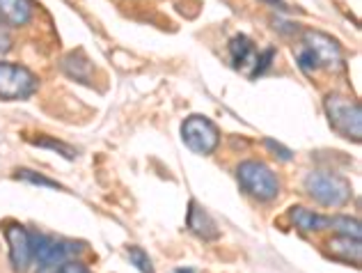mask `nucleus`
I'll return each mask as SVG.
<instances>
[{
    "label": "nucleus",
    "instance_id": "18",
    "mask_svg": "<svg viewBox=\"0 0 362 273\" xmlns=\"http://www.w3.org/2000/svg\"><path fill=\"white\" fill-rule=\"evenodd\" d=\"M42 273H90V269L81 265V262L69 260V262H62L58 267H44Z\"/></svg>",
    "mask_w": 362,
    "mask_h": 273
},
{
    "label": "nucleus",
    "instance_id": "5",
    "mask_svg": "<svg viewBox=\"0 0 362 273\" xmlns=\"http://www.w3.org/2000/svg\"><path fill=\"white\" fill-rule=\"evenodd\" d=\"M181 136L190 152L209 156L216 152L218 143H221V131L209 117L190 115L184 124H181Z\"/></svg>",
    "mask_w": 362,
    "mask_h": 273
},
{
    "label": "nucleus",
    "instance_id": "15",
    "mask_svg": "<svg viewBox=\"0 0 362 273\" xmlns=\"http://www.w3.org/2000/svg\"><path fill=\"white\" fill-rule=\"evenodd\" d=\"M129 260H131L133 267H138L140 273H156L154 271V265H151V260H149V255L140 246H131L129 248Z\"/></svg>",
    "mask_w": 362,
    "mask_h": 273
},
{
    "label": "nucleus",
    "instance_id": "1",
    "mask_svg": "<svg viewBox=\"0 0 362 273\" xmlns=\"http://www.w3.org/2000/svg\"><path fill=\"white\" fill-rule=\"evenodd\" d=\"M305 191L314 202L328 207V209L344 207L354 197V188H351L346 177L330 170H312L305 177Z\"/></svg>",
    "mask_w": 362,
    "mask_h": 273
},
{
    "label": "nucleus",
    "instance_id": "12",
    "mask_svg": "<svg viewBox=\"0 0 362 273\" xmlns=\"http://www.w3.org/2000/svg\"><path fill=\"white\" fill-rule=\"evenodd\" d=\"M330 219L332 216H321L317 211H310L305 207H293L291 209V221L300 232H319L330 228Z\"/></svg>",
    "mask_w": 362,
    "mask_h": 273
},
{
    "label": "nucleus",
    "instance_id": "21",
    "mask_svg": "<svg viewBox=\"0 0 362 273\" xmlns=\"http://www.w3.org/2000/svg\"><path fill=\"white\" fill-rule=\"evenodd\" d=\"M266 3H271L275 7H280V12H289V5L284 3V0H266Z\"/></svg>",
    "mask_w": 362,
    "mask_h": 273
},
{
    "label": "nucleus",
    "instance_id": "11",
    "mask_svg": "<svg viewBox=\"0 0 362 273\" xmlns=\"http://www.w3.org/2000/svg\"><path fill=\"white\" fill-rule=\"evenodd\" d=\"M33 0H0V23L9 28L28 25L33 18Z\"/></svg>",
    "mask_w": 362,
    "mask_h": 273
},
{
    "label": "nucleus",
    "instance_id": "19",
    "mask_svg": "<svg viewBox=\"0 0 362 273\" xmlns=\"http://www.w3.org/2000/svg\"><path fill=\"white\" fill-rule=\"evenodd\" d=\"M264 145H266V147H269V149H271V152H273V154H278V156L282 158V161H291V156H293V154H291V149H287V147H282L280 143H275V140H273V138H266V140H264Z\"/></svg>",
    "mask_w": 362,
    "mask_h": 273
},
{
    "label": "nucleus",
    "instance_id": "16",
    "mask_svg": "<svg viewBox=\"0 0 362 273\" xmlns=\"http://www.w3.org/2000/svg\"><path fill=\"white\" fill-rule=\"evenodd\" d=\"M16 180H23L28 184H35V186H44V188H62L58 182H53V180H46L44 175L40 173H33V170H16Z\"/></svg>",
    "mask_w": 362,
    "mask_h": 273
},
{
    "label": "nucleus",
    "instance_id": "17",
    "mask_svg": "<svg viewBox=\"0 0 362 273\" xmlns=\"http://www.w3.org/2000/svg\"><path fill=\"white\" fill-rule=\"evenodd\" d=\"M35 145H40V147H46V149H53V152H60L64 158H76L78 156V152H76L74 147H69V145H64V143H60V140H51V138H40V140H35Z\"/></svg>",
    "mask_w": 362,
    "mask_h": 273
},
{
    "label": "nucleus",
    "instance_id": "14",
    "mask_svg": "<svg viewBox=\"0 0 362 273\" xmlns=\"http://www.w3.org/2000/svg\"><path fill=\"white\" fill-rule=\"evenodd\" d=\"M330 228L337 230L339 234H344V237L360 239V223L356 219H349V216H332Z\"/></svg>",
    "mask_w": 362,
    "mask_h": 273
},
{
    "label": "nucleus",
    "instance_id": "6",
    "mask_svg": "<svg viewBox=\"0 0 362 273\" xmlns=\"http://www.w3.org/2000/svg\"><path fill=\"white\" fill-rule=\"evenodd\" d=\"M303 46L312 53V58L317 60L319 69L328 71H341L344 69V53L337 40H332L330 35L319 30H305Z\"/></svg>",
    "mask_w": 362,
    "mask_h": 273
},
{
    "label": "nucleus",
    "instance_id": "3",
    "mask_svg": "<svg viewBox=\"0 0 362 273\" xmlns=\"http://www.w3.org/2000/svg\"><path fill=\"white\" fill-rule=\"evenodd\" d=\"M326 115L330 120V127L341 134L349 140H358L362 138V110L360 103L351 97H344V94H328L326 103Z\"/></svg>",
    "mask_w": 362,
    "mask_h": 273
},
{
    "label": "nucleus",
    "instance_id": "9",
    "mask_svg": "<svg viewBox=\"0 0 362 273\" xmlns=\"http://www.w3.org/2000/svg\"><path fill=\"white\" fill-rule=\"evenodd\" d=\"M230 53H232V62L236 69L247 71V76L255 79V69H257V60H259V53H257L255 44L247 40L245 35H236L230 42Z\"/></svg>",
    "mask_w": 362,
    "mask_h": 273
},
{
    "label": "nucleus",
    "instance_id": "2",
    "mask_svg": "<svg viewBox=\"0 0 362 273\" xmlns=\"http://www.w3.org/2000/svg\"><path fill=\"white\" fill-rule=\"evenodd\" d=\"M236 177L243 191L259 202H271L280 193L278 175L262 161H243L236 168Z\"/></svg>",
    "mask_w": 362,
    "mask_h": 273
},
{
    "label": "nucleus",
    "instance_id": "8",
    "mask_svg": "<svg viewBox=\"0 0 362 273\" xmlns=\"http://www.w3.org/2000/svg\"><path fill=\"white\" fill-rule=\"evenodd\" d=\"M5 239H7V246H9V260H12L14 271H25L33 262L30 232H28L23 225L9 223L7 230H5Z\"/></svg>",
    "mask_w": 362,
    "mask_h": 273
},
{
    "label": "nucleus",
    "instance_id": "7",
    "mask_svg": "<svg viewBox=\"0 0 362 273\" xmlns=\"http://www.w3.org/2000/svg\"><path fill=\"white\" fill-rule=\"evenodd\" d=\"M37 90V76L21 67V64L0 62V99L3 101H16L28 99Z\"/></svg>",
    "mask_w": 362,
    "mask_h": 273
},
{
    "label": "nucleus",
    "instance_id": "4",
    "mask_svg": "<svg viewBox=\"0 0 362 273\" xmlns=\"http://www.w3.org/2000/svg\"><path fill=\"white\" fill-rule=\"evenodd\" d=\"M30 241H33V260L40 262L42 269L58 267L62 262H69L83 252V243L49 237V234H30Z\"/></svg>",
    "mask_w": 362,
    "mask_h": 273
},
{
    "label": "nucleus",
    "instance_id": "20",
    "mask_svg": "<svg viewBox=\"0 0 362 273\" xmlns=\"http://www.w3.org/2000/svg\"><path fill=\"white\" fill-rule=\"evenodd\" d=\"M9 49H12V35H9L7 25L0 23V55L7 53Z\"/></svg>",
    "mask_w": 362,
    "mask_h": 273
},
{
    "label": "nucleus",
    "instance_id": "13",
    "mask_svg": "<svg viewBox=\"0 0 362 273\" xmlns=\"http://www.w3.org/2000/svg\"><path fill=\"white\" fill-rule=\"evenodd\" d=\"M330 252L335 255L337 260H344V262H354L358 267L360 265V239H354V237H344V234H339V237L330 239L328 243Z\"/></svg>",
    "mask_w": 362,
    "mask_h": 273
},
{
    "label": "nucleus",
    "instance_id": "10",
    "mask_svg": "<svg viewBox=\"0 0 362 273\" xmlns=\"http://www.w3.org/2000/svg\"><path fill=\"white\" fill-rule=\"evenodd\" d=\"M186 225H188V230L197 234L199 239H206V241H211V239H218L221 237V232H218V225L214 223L211 216L206 214V209H202L195 200H190L188 204V214H186Z\"/></svg>",
    "mask_w": 362,
    "mask_h": 273
},
{
    "label": "nucleus",
    "instance_id": "22",
    "mask_svg": "<svg viewBox=\"0 0 362 273\" xmlns=\"http://www.w3.org/2000/svg\"><path fill=\"white\" fill-rule=\"evenodd\" d=\"M177 273H193V271H177Z\"/></svg>",
    "mask_w": 362,
    "mask_h": 273
}]
</instances>
